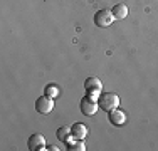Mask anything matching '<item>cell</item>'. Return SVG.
Returning <instances> with one entry per match:
<instances>
[{
    "instance_id": "cell-3",
    "label": "cell",
    "mask_w": 158,
    "mask_h": 151,
    "mask_svg": "<svg viewBox=\"0 0 158 151\" xmlns=\"http://www.w3.org/2000/svg\"><path fill=\"white\" fill-rule=\"evenodd\" d=\"M113 20H114V17H113L111 10H99V12L94 14V24L96 27L99 29H104V27H110V25L113 24Z\"/></svg>"
},
{
    "instance_id": "cell-4",
    "label": "cell",
    "mask_w": 158,
    "mask_h": 151,
    "mask_svg": "<svg viewBox=\"0 0 158 151\" xmlns=\"http://www.w3.org/2000/svg\"><path fill=\"white\" fill-rule=\"evenodd\" d=\"M35 109L40 114H49V112L54 109V103H52V97L49 96H40L39 99L35 101Z\"/></svg>"
},
{
    "instance_id": "cell-9",
    "label": "cell",
    "mask_w": 158,
    "mask_h": 151,
    "mask_svg": "<svg viewBox=\"0 0 158 151\" xmlns=\"http://www.w3.org/2000/svg\"><path fill=\"white\" fill-rule=\"evenodd\" d=\"M111 14L114 18H118V20H121V18H125L128 15V7L125 3H116L114 7L111 9Z\"/></svg>"
},
{
    "instance_id": "cell-2",
    "label": "cell",
    "mask_w": 158,
    "mask_h": 151,
    "mask_svg": "<svg viewBox=\"0 0 158 151\" xmlns=\"http://www.w3.org/2000/svg\"><path fill=\"white\" fill-rule=\"evenodd\" d=\"M79 109H81V112L84 116H94L96 111L99 109V106H98V101H94L91 96H86L81 99V103H79Z\"/></svg>"
},
{
    "instance_id": "cell-8",
    "label": "cell",
    "mask_w": 158,
    "mask_h": 151,
    "mask_svg": "<svg viewBox=\"0 0 158 151\" xmlns=\"http://www.w3.org/2000/svg\"><path fill=\"white\" fill-rule=\"evenodd\" d=\"M69 129H71V138L73 139H84L88 136V128L81 123H74Z\"/></svg>"
},
{
    "instance_id": "cell-6",
    "label": "cell",
    "mask_w": 158,
    "mask_h": 151,
    "mask_svg": "<svg viewBox=\"0 0 158 151\" xmlns=\"http://www.w3.org/2000/svg\"><path fill=\"white\" fill-rule=\"evenodd\" d=\"M108 121L113 124V126H123V124L126 123V116L123 111H119L118 108L110 111V116H108Z\"/></svg>"
},
{
    "instance_id": "cell-11",
    "label": "cell",
    "mask_w": 158,
    "mask_h": 151,
    "mask_svg": "<svg viewBox=\"0 0 158 151\" xmlns=\"http://www.w3.org/2000/svg\"><path fill=\"white\" fill-rule=\"evenodd\" d=\"M67 149L69 151H84L86 146L82 143V139H74V143H69L67 145Z\"/></svg>"
},
{
    "instance_id": "cell-5",
    "label": "cell",
    "mask_w": 158,
    "mask_h": 151,
    "mask_svg": "<svg viewBox=\"0 0 158 151\" xmlns=\"http://www.w3.org/2000/svg\"><path fill=\"white\" fill-rule=\"evenodd\" d=\"M27 148L31 151H42V149H46V139H44V136L39 134V133L31 134V138H29V141H27Z\"/></svg>"
},
{
    "instance_id": "cell-7",
    "label": "cell",
    "mask_w": 158,
    "mask_h": 151,
    "mask_svg": "<svg viewBox=\"0 0 158 151\" xmlns=\"http://www.w3.org/2000/svg\"><path fill=\"white\" fill-rule=\"evenodd\" d=\"M84 88L88 91V94H99L101 92V81L98 77H88L84 81Z\"/></svg>"
},
{
    "instance_id": "cell-10",
    "label": "cell",
    "mask_w": 158,
    "mask_h": 151,
    "mask_svg": "<svg viewBox=\"0 0 158 151\" xmlns=\"http://www.w3.org/2000/svg\"><path fill=\"white\" fill-rule=\"evenodd\" d=\"M56 136H57L59 141L67 143V141H69V136H71V129H67V128H64V126H62V128H59V129H57Z\"/></svg>"
},
{
    "instance_id": "cell-1",
    "label": "cell",
    "mask_w": 158,
    "mask_h": 151,
    "mask_svg": "<svg viewBox=\"0 0 158 151\" xmlns=\"http://www.w3.org/2000/svg\"><path fill=\"white\" fill-rule=\"evenodd\" d=\"M98 106H99V109L110 112V111H113V109H116L119 106V97L116 96L114 92L99 94V97H98Z\"/></svg>"
},
{
    "instance_id": "cell-12",
    "label": "cell",
    "mask_w": 158,
    "mask_h": 151,
    "mask_svg": "<svg viewBox=\"0 0 158 151\" xmlns=\"http://www.w3.org/2000/svg\"><path fill=\"white\" fill-rule=\"evenodd\" d=\"M46 96H49V97L59 96V89L56 88V86H47V88H46Z\"/></svg>"
}]
</instances>
